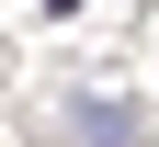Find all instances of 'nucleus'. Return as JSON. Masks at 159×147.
Instances as JSON below:
<instances>
[{"label": "nucleus", "mask_w": 159, "mask_h": 147, "mask_svg": "<svg viewBox=\"0 0 159 147\" xmlns=\"http://www.w3.org/2000/svg\"><path fill=\"white\" fill-rule=\"evenodd\" d=\"M46 11H57V23H68V11H80V0H46Z\"/></svg>", "instance_id": "nucleus-2"}, {"label": "nucleus", "mask_w": 159, "mask_h": 147, "mask_svg": "<svg viewBox=\"0 0 159 147\" xmlns=\"http://www.w3.org/2000/svg\"><path fill=\"white\" fill-rule=\"evenodd\" d=\"M68 136H80V147H148V113L114 102V91H80V102H68Z\"/></svg>", "instance_id": "nucleus-1"}]
</instances>
